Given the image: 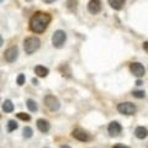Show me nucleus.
Here are the masks:
<instances>
[{"instance_id":"obj_1","label":"nucleus","mask_w":148,"mask_h":148,"mask_svg":"<svg viewBox=\"0 0 148 148\" xmlns=\"http://www.w3.org/2000/svg\"><path fill=\"white\" fill-rule=\"evenodd\" d=\"M51 20H52V17H51L49 14L43 11H37L36 14H34V16L30 20V29L35 34H42L48 27Z\"/></svg>"},{"instance_id":"obj_2","label":"nucleus","mask_w":148,"mask_h":148,"mask_svg":"<svg viewBox=\"0 0 148 148\" xmlns=\"http://www.w3.org/2000/svg\"><path fill=\"white\" fill-rule=\"evenodd\" d=\"M41 46V41L38 37H35V36H31V37H27V38L24 41V49L26 54H32L35 53L37 49L40 48Z\"/></svg>"},{"instance_id":"obj_3","label":"nucleus","mask_w":148,"mask_h":148,"mask_svg":"<svg viewBox=\"0 0 148 148\" xmlns=\"http://www.w3.org/2000/svg\"><path fill=\"white\" fill-rule=\"evenodd\" d=\"M67 41V34L63 30H57L54 31L52 36V45L56 48H62Z\"/></svg>"},{"instance_id":"obj_4","label":"nucleus","mask_w":148,"mask_h":148,"mask_svg":"<svg viewBox=\"0 0 148 148\" xmlns=\"http://www.w3.org/2000/svg\"><path fill=\"white\" fill-rule=\"evenodd\" d=\"M117 111L122 115H126V116H131V115H135L137 108L135 104L130 103V101H126V103H121L117 105Z\"/></svg>"},{"instance_id":"obj_5","label":"nucleus","mask_w":148,"mask_h":148,"mask_svg":"<svg viewBox=\"0 0 148 148\" xmlns=\"http://www.w3.org/2000/svg\"><path fill=\"white\" fill-rule=\"evenodd\" d=\"M43 101H45V105L47 106L51 111H57L61 108V103H59V100L56 98L54 95H46Z\"/></svg>"},{"instance_id":"obj_6","label":"nucleus","mask_w":148,"mask_h":148,"mask_svg":"<svg viewBox=\"0 0 148 148\" xmlns=\"http://www.w3.org/2000/svg\"><path fill=\"white\" fill-rule=\"evenodd\" d=\"M72 137L80 142H89L91 140L90 135L86 131H84L83 128H74L72 131Z\"/></svg>"},{"instance_id":"obj_7","label":"nucleus","mask_w":148,"mask_h":148,"mask_svg":"<svg viewBox=\"0 0 148 148\" xmlns=\"http://www.w3.org/2000/svg\"><path fill=\"white\" fill-rule=\"evenodd\" d=\"M18 57V49L16 46H12V47L8 48L5 51V53H4V58H5V61L9 62V63H12L15 62Z\"/></svg>"},{"instance_id":"obj_8","label":"nucleus","mask_w":148,"mask_h":148,"mask_svg":"<svg viewBox=\"0 0 148 148\" xmlns=\"http://www.w3.org/2000/svg\"><path fill=\"white\" fill-rule=\"evenodd\" d=\"M130 71H131V73L137 78H142L143 75H145V73H146L145 67H143L141 63H138V62H133V63L130 64Z\"/></svg>"},{"instance_id":"obj_9","label":"nucleus","mask_w":148,"mask_h":148,"mask_svg":"<svg viewBox=\"0 0 148 148\" xmlns=\"http://www.w3.org/2000/svg\"><path fill=\"white\" fill-rule=\"evenodd\" d=\"M108 131H109V135L111 137H117L120 133L122 132V126L117 121H112V122L109 123Z\"/></svg>"},{"instance_id":"obj_10","label":"nucleus","mask_w":148,"mask_h":148,"mask_svg":"<svg viewBox=\"0 0 148 148\" xmlns=\"http://www.w3.org/2000/svg\"><path fill=\"white\" fill-rule=\"evenodd\" d=\"M101 1L100 0H90L89 4H88V11L92 15H96L101 11Z\"/></svg>"},{"instance_id":"obj_11","label":"nucleus","mask_w":148,"mask_h":148,"mask_svg":"<svg viewBox=\"0 0 148 148\" xmlns=\"http://www.w3.org/2000/svg\"><path fill=\"white\" fill-rule=\"evenodd\" d=\"M36 126L37 128H38V131L40 132H42V133H47L49 131V122L47 121V120H45V119H38L36 121Z\"/></svg>"},{"instance_id":"obj_12","label":"nucleus","mask_w":148,"mask_h":148,"mask_svg":"<svg viewBox=\"0 0 148 148\" xmlns=\"http://www.w3.org/2000/svg\"><path fill=\"white\" fill-rule=\"evenodd\" d=\"M135 136L138 138V140H145V138H147V136H148V130L143 126H138L135 130Z\"/></svg>"},{"instance_id":"obj_13","label":"nucleus","mask_w":148,"mask_h":148,"mask_svg":"<svg viewBox=\"0 0 148 148\" xmlns=\"http://www.w3.org/2000/svg\"><path fill=\"white\" fill-rule=\"evenodd\" d=\"M109 5L115 9V10H121V9L125 6V3H126V0H108Z\"/></svg>"},{"instance_id":"obj_14","label":"nucleus","mask_w":148,"mask_h":148,"mask_svg":"<svg viewBox=\"0 0 148 148\" xmlns=\"http://www.w3.org/2000/svg\"><path fill=\"white\" fill-rule=\"evenodd\" d=\"M35 73L37 74V77H40V78H45V77H47L48 75V68H46L45 66H36L35 67Z\"/></svg>"},{"instance_id":"obj_15","label":"nucleus","mask_w":148,"mask_h":148,"mask_svg":"<svg viewBox=\"0 0 148 148\" xmlns=\"http://www.w3.org/2000/svg\"><path fill=\"white\" fill-rule=\"evenodd\" d=\"M3 110H4V112H12L14 111V104H12V101L11 100H5L4 101V104H3Z\"/></svg>"},{"instance_id":"obj_16","label":"nucleus","mask_w":148,"mask_h":148,"mask_svg":"<svg viewBox=\"0 0 148 148\" xmlns=\"http://www.w3.org/2000/svg\"><path fill=\"white\" fill-rule=\"evenodd\" d=\"M26 106H27V109H29L31 112H36L37 110H38V106H37V103L35 100H32V99H29L26 101Z\"/></svg>"},{"instance_id":"obj_17","label":"nucleus","mask_w":148,"mask_h":148,"mask_svg":"<svg viewBox=\"0 0 148 148\" xmlns=\"http://www.w3.org/2000/svg\"><path fill=\"white\" fill-rule=\"evenodd\" d=\"M77 5L78 0H67V8L71 11H77Z\"/></svg>"},{"instance_id":"obj_18","label":"nucleus","mask_w":148,"mask_h":148,"mask_svg":"<svg viewBox=\"0 0 148 148\" xmlns=\"http://www.w3.org/2000/svg\"><path fill=\"white\" fill-rule=\"evenodd\" d=\"M17 127H18V125H17V122L15 121V120H10V121L8 122V131L9 132L15 131V130H17Z\"/></svg>"},{"instance_id":"obj_19","label":"nucleus","mask_w":148,"mask_h":148,"mask_svg":"<svg viewBox=\"0 0 148 148\" xmlns=\"http://www.w3.org/2000/svg\"><path fill=\"white\" fill-rule=\"evenodd\" d=\"M22 133H24V137L25 138H31L32 135H34V131H32L31 127L26 126V127H24V131H22Z\"/></svg>"},{"instance_id":"obj_20","label":"nucleus","mask_w":148,"mask_h":148,"mask_svg":"<svg viewBox=\"0 0 148 148\" xmlns=\"http://www.w3.org/2000/svg\"><path fill=\"white\" fill-rule=\"evenodd\" d=\"M16 116H17V119L22 120V121H30V120H31L30 115L29 114H25V112H18V114H16Z\"/></svg>"},{"instance_id":"obj_21","label":"nucleus","mask_w":148,"mask_h":148,"mask_svg":"<svg viewBox=\"0 0 148 148\" xmlns=\"http://www.w3.org/2000/svg\"><path fill=\"white\" fill-rule=\"evenodd\" d=\"M132 95L135 96V98H137V99H143L146 96V92L143 90H135L132 92Z\"/></svg>"},{"instance_id":"obj_22","label":"nucleus","mask_w":148,"mask_h":148,"mask_svg":"<svg viewBox=\"0 0 148 148\" xmlns=\"http://www.w3.org/2000/svg\"><path fill=\"white\" fill-rule=\"evenodd\" d=\"M25 80H26V78H25V74H18V75H17V79H16L17 85H18V86L24 85V84H25Z\"/></svg>"},{"instance_id":"obj_23","label":"nucleus","mask_w":148,"mask_h":148,"mask_svg":"<svg viewBox=\"0 0 148 148\" xmlns=\"http://www.w3.org/2000/svg\"><path fill=\"white\" fill-rule=\"evenodd\" d=\"M142 47H143V49L146 51V52L148 53V41H146V42H143V45H142Z\"/></svg>"},{"instance_id":"obj_24","label":"nucleus","mask_w":148,"mask_h":148,"mask_svg":"<svg viewBox=\"0 0 148 148\" xmlns=\"http://www.w3.org/2000/svg\"><path fill=\"white\" fill-rule=\"evenodd\" d=\"M112 148H130V147H127V146H123V145H115Z\"/></svg>"},{"instance_id":"obj_25","label":"nucleus","mask_w":148,"mask_h":148,"mask_svg":"<svg viewBox=\"0 0 148 148\" xmlns=\"http://www.w3.org/2000/svg\"><path fill=\"white\" fill-rule=\"evenodd\" d=\"M54 1H56V0H43V3H46V4H52Z\"/></svg>"},{"instance_id":"obj_26","label":"nucleus","mask_w":148,"mask_h":148,"mask_svg":"<svg viewBox=\"0 0 148 148\" xmlns=\"http://www.w3.org/2000/svg\"><path fill=\"white\" fill-rule=\"evenodd\" d=\"M4 45V40H3V37H1V35H0V47Z\"/></svg>"},{"instance_id":"obj_27","label":"nucleus","mask_w":148,"mask_h":148,"mask_svg":"<svg viewBox=\"0 0 148 148\" xmlns=\"http://www.w3.org/2000/svg\"><path fill=\"white\" fill-rule=\"evenodd\" d=\"M32 84H34V85H37V84H38V82H37V79H35V78H34V79H32Z\"/></svg>"},{"instance_id":"obj_28","label":"nucleus","mask_w":148,"mask_h":148,"mask_svg":"<svg viewBox=\"0 0 148 148\" xmlns=\"http://www.w3.org/2000/svg\"><path fill=\"white\" fill-rule=\"evenodd\" d=\"M59 148H71L68 145H62V146H59Z\"/></svg>"},{"instance_id":"obj_29","label":"nucleus","mask_w":148,"mask_h":148,"mask_svg":"<svg viewBox=\"0 0 148 148\" xmlns=\"http://www.w3.org/2000/svg\"><path fill=\"white\" fill-rule=\"evenodd\" d=\"M142 84H143L142 80H137V82H136V85H142Z\"/></svg>"},{"instance_id":"obj_30","label":"nucleus","mask_w":148,"mask_h":148,"mask_svg":"<svg viewBox=\"0 0 148 148\" xmlns=\"http://www.w3.org/2000/svg\"><path fill=\"white\" fill-rule=\"evenodd\" d=\"M25 1H32V0H25Z\"/></svg>"},{"instance_id":"obj_31","label":"nucleus","mask_w":148,"mask_h":148,"mask_svg":"<svg viewBox=\"0 0 148 148\" xmlns=\"http://www.w3.org/2000/svg\"><path fill=\"white\" fill-rule=\"evenodd\" d=\"M1 1H3V0H0V3H1Z\"/></svg>"},{"instance_id":"obj_32","label":"nucleus","mask_w":148,"mask_h":148,"mask_svg":"<svg viewBox=\"0 0 148 148\" xmlns=\"http://www.w3.org/2000/svg\"><path fill=\"white\" fill-rule=\"evenodd\" d=\"M45 148H47V147H45Z\"/></svg>"}]
</instances>
